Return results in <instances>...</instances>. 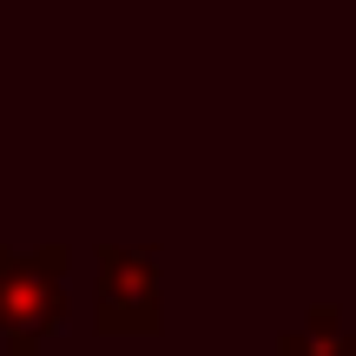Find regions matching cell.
<instances>
[{"label": "cell", "instance_id": "cell-2", "mask_svg": "<svg viewBox=\"0 0 356 356\" xmlns=\"http://www.w3.org/2000/svg\"><path fill=\"white\" fill-rule=\"evenodd\" d=\"M99 330H119V337L159 330L152 251H106V264H99Z\"/></svg>", "mask_w": 356, "mask_h": 356}, {"label": "cell", "instance_id": "cell-3", "mask_svg": "<svg viewBox=\"0 0 356 356\" xmlns=\"http://www.w3.org/2000/svg\"><path fill=\"white\" fill-rule=\"evenodd\" d=\"M277 356H356V330H337V310H317L304 330L284 337Z\"/></svg>", "mask_w": 356, "mask_h": 356}, {"label": "cell", "instance_id": "cell-1", "mask_svg": "<svg viewBox=\"0 0 356 356\" xmlns=\"http://www.w3.org/2000/svg\"><path fill=\"white\" fill-rule=\"evenodd\" d=\"M60 251H40L26 264L0 270V337H13V350L33 356V337H47L53 323L66 317V291H60Z\"/></svg>", "mask_w": 356, "mask_h": 356}]
</instances>
